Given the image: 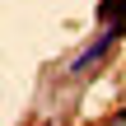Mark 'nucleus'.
Listing matches in <instances>:
<instances>
[{
  "label": "nucleus",
  "mask_w": 126,
  "mask_h": 126,
  "mask_svg": "<svg viewBox=\"0 0 126 126\" xmlns=\"http://www.w3.org/2000/svg\"><path fill=\"white\" fill-rule=\"evenodd\" d=\"M122 28H126V19H112V23H108V33H98V37H94V42H89V47L70 61V70H89L94 61H103V56H108V47L122 37Z\"/></svg>",
  "instance_id": "obj_1"
},
{
  "label": "nucleus",
  "mask_w": 126,
  "mask_h": 126,
  "mask_svg": "<svg viewBox=\"0 0 126 126\" xmlns=\"http://www.w3.org/2000/svg\"><path fill=\"white\" fill-rule=\"evenodd\" d=\"M98 19H126V0H103L98 5Z\"/></svg>",
  "instance_id": "obj_2"
}]
</instances>
